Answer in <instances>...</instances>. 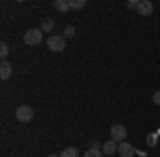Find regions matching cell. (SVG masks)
<instances>
[{"label": "cell", "instance_id": "1", "mask_svg": "<svg viewBox=\"0 0 160 157\" xmlns=\"http://www.w3.org/2000/svg\"><path fill=\"white\" fill-rule=\"evenodd\" d=\"M41 40H43V30H41V28H30V30L24 34V43L28 45V47H34V45H38Z\"/></svg>", "mask_w": 160, "mask_h": 157}, {"label": "cell", "instance_id": "2", "mask_svg": "<svg viewBox=\"0 0 160 157\" xmlns=\"http://www.w3.org/2000/svg\"><path fill=\"white\" fill-rule=\"evenodd\" d=\"M47 49L53 51V53H60L66 49V38L64 36H58V34H53V36L47 38Z\"/></svg>", "mask_w": 160, "mask_h": 157}, {"label": "cell", "instance_id": "3", "mask_svg": "<svg viewBox=\"0 0 160 157\" xmlns=\"http://www.w3.org/2000/svg\"><path fill=\"white\" fill-rule=\"evenodd\" d=\"M15 119L22 121V123H28V121H32V119H34V109H32V106H28V104L19 106V109L15 110Z\"/></svg>", "mask_w": 160, "mask_h": 157}, {"label": "cell", "instance_id": "4", "mask_svg": "<svg viewBox=\"0 0 160 157\" xmlns=\"http://www.w3.org/2000/svg\"><path fill=\"white\" fill-rule=\"evenodd\" d=\"M109 134H111V140H115L118 145H120V142H126V127H124L122 123H115V125H111Z\"/></svg>", "mask_w": 160, "mask_h": 157}, {"label": "cell", "instance_id": "5", "mask_svg": "<svg viewBox=\"0 0 160 157\" xmlns=\"http://www.w3.org/2000/svg\"><path fill=\"white\" fill-rule=\"evenodd\" d=\"M137 13H139L141 17H148V15H152V13H154V4H152L149 0H139Z\"/></svg>", "mask_w": 160, "mask_h": 157}, {"label": "cell", "instance_id": "6", "mask_svg": "<svg viewBox=\"0 0 160 157\" xmlns=\"http://www.w3.org/2000/svg\"><path fill=\"white\" fill-rule=\"evenodd\" d=\"M118 153H120L122 157H132L137 151L132 149V145H130V142H120V146H118Z\"/></svg>", "mask_w": 160, "mask_h": 157}, {"label": "cell", "instance_id": "7", "mask_svg": "<svg viewBox=\"0 0 160 157\" xmlns=\"http://www.w3.org/2000/svg\"><path fill=\"white\" fill-rule=\"evenodd\" d=\"M118 142H115V140H107V142H105V145H102V153H105V155H115V153H118Z\"/></svg>", "mask_w": 160, "mask_h": 157}, {"label": "cell", "instance_id": "8", "mask_svg": "<svg viewBox=\"0 0 160 157\" xmlns=\"http://www.w3.org/2000/svg\"><path fill=\"white\" fill-rule=\"evenodd\" d=\"M11 72H13V66L4 60L2 64H0V79H2V81H7V79L11 76Z\"/></svg>", "mask_w": 160, "mask_h": 157}, {"label": "cell", "instance_id": "9", "mask_svg": "<svg viewBox=\"0 0 160 157\" xmlns=\"http://www.w3.org/2000/svg\"><path fill=\"white\" fill-rule=\"evenodd\" d=\"M53 9L60 11V13H66L71 9V2H68V0H56V2H53Z\"/></svg>", "mask_w": 160, "mask_h": 157}, {"label": "cell", "instance_id": "10", "mask_svg": "<svg viewBox=\"0 0 160 157\" xmlns=\"http://www.w3.org/2000/svg\"><path fill=\"white\" fill-rule=\"evenodd\" d=\"M60 157H79V149L77 146H66L60 153Z\"/></svg>", "mask_w": 160, "mask_h": 157}, {"label": "cell", "instance_id": "11", "mask_svg": "<svg viewBox=\"0 0 160 157\" xmlns=\"http://www.w3.org/2000/svg\"><path fill=\"white\" fill-rule=\"evenodd\" d=\"M83 157H105V153H102V149H88Z\"/></svg>", "mask_w": 160, "mask_h": 157}, {"label": "cell", "instance_id": "12", "mask_svg": "<svg viewBox=\"0 0 160 157\" xmlns=\"http://www.w3.org/2000/svg\"><path fill=\"white\" fill-rule=\"evenodd\" d=\"M41 30H43V32H51V30H53V19H43Z\"/></svg>", "mask_w": 160, "mask_h": 157}, {"label": "cell", "instance_id": "13", "mask_svg": "<svg viewBox=\"0 0 160 157\" xmlns=\"http://www.w3.org/2000/svg\"><path fill=\"white\" fill-rule=\"evenodd\" d=\"M75 36V25H66L64 28V38L68 40V38H73Z\"/></svg>", "mask_w": 160, "mask_h": 157}, {"label": "cell", "instance_id": "14", "mask_svg": "<svg viewBox=\"0 0 160 157\" xmlns=\"http://www.w3.org/2000/svg\"><path fill=\"white\" fill-rule=\"evenodd\" d=\"M83 7H86V0H71V9H77V11H79V9H83Z\"/></svg>", "mask_w": 160, "mask_h": 157}, {"label": "cell", "instance_id": "15", "mask_svg": "<svg viewBox=\"0 0 160 157\" xmlns=\"http://www.w3.org/2000/svg\"><path fill=\"white\" fill-rule=\"evenodd\" d=\"M0 55H2V62L7 60V55H9V45H7V43L0 45Z\"/></svg>", "mask_w": 160, "mask_h": 157}, {"label": "cell", "instance_id": "16", "mask_svg": "<svg viewBox=\"0 0 160 157\" xmlns=\"http://www.w3.org/2000/svg\"><path fill=\"white\" fill-rule=\"evenodd\" d=\"M126 7H128V9H137V7H139V0H130Z\"/></svg>", "mask_w": 160, "mask_h": 157}, {"label": "cell", "instance_id": "17", "mask_svg": "<svg viewBox=\"0 0 160 157\" xmlns=\"http://www.w3.org/2000/svg\"><path fill=\"white\" fill-rule=\"evenodd\" d=\"M152 100H154V102H156V104H158V106H160V91H156V94L152 96Z\"/></svg>", "mask_w": 160, "mask_h": 157}, {"label": "cell", "instance_id": "18", "mask_svg": "<svg viewBox=\"0 0 160 157\" xmlns=\"http://www.w3.org/2000/svg\"><path fill=\"white\" fill-rule=\"evenodd\" d=\"M47 157H60V155H47Z\"/></svg>", "mask_w": 160, "mask_h": 157}]
</instances>
